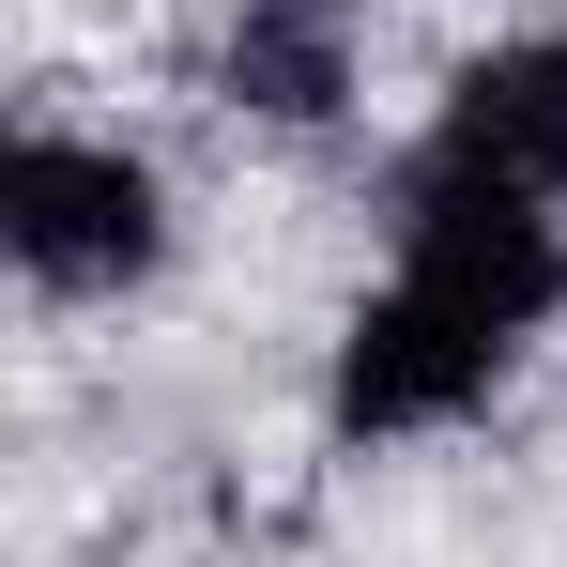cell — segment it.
<instances>
[{"mask_svg": "<svg viewBox=\"0 0 567 567\" xmlns=\"http://www.w3.org/2000/svg\"><path fill=\"white\" fill-rule=\"evenodd\" d=\"M399 277L522 338V322L567 291V246H553V215H537V185H491V169H461V154H430L414 199H399Z\"/></svg>", "mask_w": 567, "mask_h": 567, "instance_id": "6da1fadb", "label": "cell"}, {"mask_svg": "<svg viewBox=\"0 0 567 567\" xmlns=\"http://www.w3.org/2000/svg\"><path fill=\"white\" fill-rule=\"evenodd\" d=\"M0 230H16V261L47 291H123L154 277V246H169V199L138 154H78V138H31L16 169H0Z\"/></svg>", "mask_w": 567, "mask_h": 567, "instance_id": "7a4b0ae2", "label": "cell"}, {"mask_svg": "<svg viewBox=\"0 0 567 567\" xmlns=\"http://www.w3.org/2000/svg\"><path fill=\"white\" fill-rule=\"evenodd\" d=\"M491 369H506V322H475V307L399 277L383 307H353V338H338V414H353V430H430V414L491 399Z\"/></svg>", "mask_w": 567, "mask_h": 567, "instance_id": "3957f363", "label": "cell"}, {"mask_svg": "<svg viewBox=\"0 0 567 567\" xmlns=\"http://www.w3.org/2000/svg\"><path fill=\"white\" fill-rule=\"evenodd\" d=\"M445 154L491 169V185H537V199L567 185V47H553V31L461 62V93H445Z\"/></svg>", "mask_w": 567, "mask_h": 567, "instance_id": "277c9868", "label": "cell"}, {"mask_svg": "<svg viewBox=\"0 0 567 567\" xmlns=\"http://www.w3.org/2000/svg\"><path fill=\"white\" fill-rule=\"evenodd\" d=\"M230 93L277 107V123H322V107H338V31L291 16V0H261V16L230 31Z\"/></svg>", "mask_w": 567, "mask_h": 567, "instance_id": "5b68a950", "label": "cell"}]
</instances>
